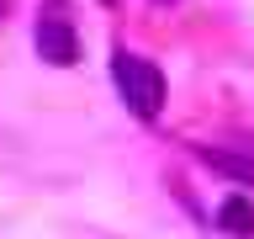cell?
<instances>
[{"mask_svg":"<svg viewBox=\"0 0 254 239\" xmlns=\"http://www.w3.org/2000/svg\"><path fill=\"white\" fill-rule=\"evenodd\" d=\"M117 85H122L127 107L138 112V117H159V107H164V75H159L148 59L117 53Z\"/></svg>","mask_w":254,"mask_h":239,"instance_id":"obj_1","label":"cell"},{"mask_svg":"<svg viewBox=\"0 0 254 239\" xmlns=\"http://www.w3.org/2000/svg\"><path fill=\"white\" fill-rule=\"evenodd\" d=\"M201 165L233 175V181H254V159H233V154H222V149H201Z\"/></svg>","mask_w":254,"mask_h":239,"instance_id":"obj_4","label":"cell"},{"mask_svg":"<svg viewBox=\"0 0 254 239\" xmlns=\"http://www.w3.org/2000/svg\"><path fill=\"white\" fill-rule=\"evenodd\" d=\"M37 53H43L48 64H59V69H69V64L79 59V37H74V21L53 5V11L37 21Z\"/></svg>","mask_w":254,"mask_h":239,"instance_id":"obj_2","label":"cell"},{"mask_svg":"<svg viewBox=\"0 0 254 239\" xmlns=\"http://www.w3.org/2000/svg\"><path fill=\"white\" fill-rule=\"evenodd\" d=\"M217 229L222 234H233V239H249L254 234V202L249 197H222V207H217Z\"/></svg>","mask_w":254,"mask_h":239,"instance_id":"obj_3","label":"cell"}]
</instances>
